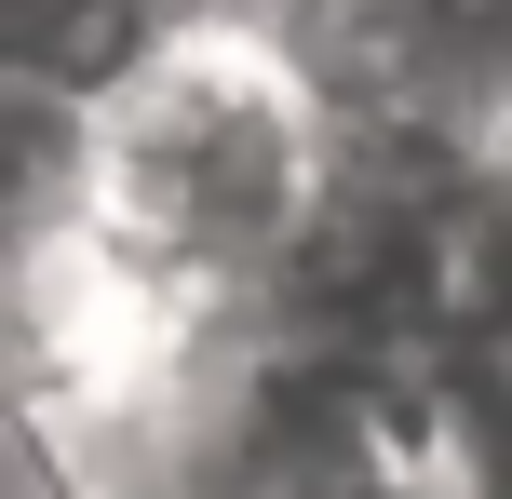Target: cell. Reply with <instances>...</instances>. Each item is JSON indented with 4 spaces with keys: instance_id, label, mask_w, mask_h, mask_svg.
<instances>
[{
    "instance_id": "1",
    "label": "cell",
    "mask_w": 512,
    "mask_h": 499,
    "mask_svg": "<svg viewBox=\"0 0 512 499\" xmlns=\"http://www.w3.org/2000/svg\"><path fill=\"white\" fill-rule=\"evenodd\" d=\"M324 189H337V95L283 41V14L203 0L176 27V54L135 95L95 108V216H81V243L122 257L189 324H256L283 257L324 216Z\"/></svg>"
},
{
    "instance_id": "2",
    "label": "cell",
    "mask_w": 512,
    "mask_h": 499,
    "mask_svg": "<svg viewBox=\"0 0 512 499\" xmlns=\"http://www.w3.org/2000/svg\"><path fill=\"white\" fill-rule=\"evenodd\" d=\"M203 0H0V95L108 108L176 54V27Z\"/></svg>"
},
{
    "instance_id": "3",
    "label": "cell",
    "mask_w": 512,
    "mask_h": 499,
    "mask_svg": "<svg viewBox=\"0 0 512 499\" xmlns=\"http://www.w3.org/2000/svg\"><path fill=\"white\" fill-rule=\"evenodd\" d=\"M14 499H68V486H54V473H41V459H27V473H14Z\"/></svg>"
}]
</instances>
